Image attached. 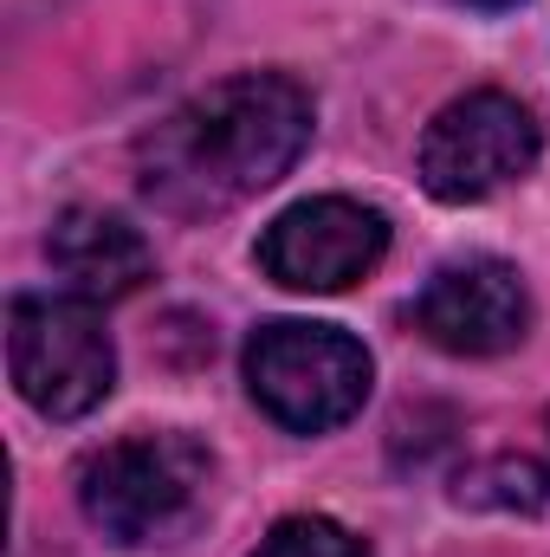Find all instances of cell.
<instances>
[{
    "instance_id": "cell-5",
    "label": "cell",
    "mask_w": 550,
    "mask_h": 557,
    "mask_svg": "<svg viewBox=\"0 0 550 557\" xmlns=\"http://www.w3.org/2000/svg\"><path fill=\"white\" fill-rule=\"evenodd\" d=\"M538 149H545L538 117L518 98L466 91L421 137V188L434 201H486V195L512 188L518 175H532Z\"/></svg>"
},
{
    "instance_id": "cell-9",
    "label": "cell",
    "mask_w": 550,
    "mask_h": 557,
    "mask_svg": "<svg viewBox=\"0 0 550 557\" xmlns=\"http://www.w3.org/2000/svg\"><path fill=\"white\" fill-rule=\"evenodd\" d=\"M253 557H370L337 519H278Z\"/></svg>"
},
{
    "instance_id": "cell-1",
    "label": "cell",
    "mask_w": 550,
    "mask_h": 557,
    "mask_svg": "<svg viewBox=\"0 0 550 557\" xmlns=\"http://www.w3.org/2000/svg\"><path fill=\"white\" fill-rule=\"evenodd\" d=\"M311 143V98L285 72H240L175 104L137 149L142 195L168 214H221L273 188Z\"/></svg>"
},
{
    "instance_id": "cell-3",
    "label": "cell",
    "mask_w": 550,
    "mask_h": 557,
    "mask_svg": "<svg viewBox=\"0 0 550 557\" xmlns=\"http://www.w3.org/2000/svg\"><path fill=\"white\" fill-rule=\"evenodd\" d=\"M7 363L13 389L39 409L46 421H78L91 416L111 383H117V350L91 298L72 292H33L13 298L7 318Z\"/></svg>"
},
{
    "instance_id": "cell-2",
    "label": "cell",
    "mask_w": 550,
    "mask_h": 557,
    "mask_svg": "<svg viewBox=\"0 0 550 557\" xmlns=\"http://www.w3.org/2000/svg\"><path fill=\"white\" fill-rule=\"evenodd\" d=\"M208 447L175 428L124 434L78 467V506L117 545H175L208 506Z\"/></svg>"
},
{
    "instance_id": "cell-7",
    "label": "cell",
    "mask_w": 550,
    "mask_h": 557,
    "mask_svg": "<svg viewBox=\"0 0 550 557\" xmlns=\"http://www.w3.org/2000/svg\"><path fill=\"white\" fill-rule=\"evenodd\" d=\"M414 331L453 357H499L532 331V292L505 260H453L421 285Z\"/></svg>"
},
{
    "instance_id": "cell-8",
    "label": "cell",
    "mask_w": 550,
    "mask_h": 557,
    "mask_svg": "<svg viewBox=\"0 0 550 557\" xmlns=\"http://www.w3.org/2000/svg\"><path fill=\"white\" fill-rule=\"evenodd\" d=\"M46 260L52 273L65 278L72 298H91V305H111V298H130L142 278H149V240L124 214H104V208H65L46 234Z\"/></svg>"
},
{
    "instance_id": "cell-10",
    "label": "cell",
    "mask_w": 550,
    "mask_h": 557,
    "mask_svg": "<svg viewBox=\"0 0 550 557\" xmlns=\"http://www.w3.org/2000/svg\"><path fill=\"white\" fill-rule=\"evenodd\" d=\"M466 7H486V13H499V7H518V0H466Z\"/></svg>"
},
{
    "instance_id": "cell-4",
    "label": "cell",
    "mask_w": 550,
    "mask_h": 557,
    "mask_svg": "<svg viewBox=\"0 0 550 557\" xmlns=\"http://www.w3.org/2000/svg\"><path fill=\"white\" fill-rule=\"evenodd\" d=\"M247 389L278 428L324 434V428H337L363 409L370 350L337 324L278 318V324H260L247 344Z\"/></svg>"
},
{
    "instance_id": "cell-6",
    "label": "cell",
    "mask_w": 550,
    "mask_h": 557,
    "mask_svg": "<svg viewBox=\"0 0 550 557\" xmlns=\"http://www.w3.org/2000/svg\"><path fill=\"white\" fill-rule=\"evenodd\" d=\"M383 253H389L383 208L343 195L298 201L260 234V273L285 292H350L357 278L383 267Z\"/></svg>"
}]
</instances>
